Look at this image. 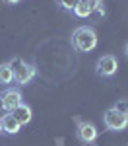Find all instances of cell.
<instances>
[{"mask_svg":"<svg viewBox=\"0 0 128 146\" xmlns=\"http://www.w3.org/2000/svg\"><path fill=\"white\" fill-rule=\"evenodd\" d=\"M97 33H95V29L89 27V25H80V27H76L74 29V33H72V45L76 51H80V53H91L93 49L97 47Z\"/></svg>","mask_w":128,"mask_h":146,"instance_id":"6da1fadb","label":"cell"},{"mask_svg":"<svg viewBox=\"0 0 128 146\" xmlns=\"http://www.w3.org/2000/svg\"><path fill=\"white\" fill-rule=\"evenodd\" d=\"M10 64H12V68H14V82H16L18 86H25V84H29V82L37 76L35 64L23 62L22 58H12Z\"/></svg>","mask_w":128,"mask_h":146,"instance_id":"7a4b0ae2","label":"cell"},{"mask_svg":"<svg viewBox=\"0 0 128 146\" xmlns=\"http://www.w3.org/2000/svg\"><path fill=\"white\" fill-rule=\"evenodd\" d=\"M103 125L107 131H118L120 133L128 127V115L116 111L115 107H111L103 113Z\"/></svg>","mask_w":128,"mask_h":146,"instance_id":"3957f363","label":"cell"},{"mask_svg":"<svg viewBox=\"0 0 128 146\" xmlns=\"http://www.w3.org/2000/svg\"><path fill=\"white\" fill-rule=\"evenodd\" d=\"M99 136V131L93 123H87V121H80L78 127H76V138L80 144H93Z\"/></svg>","mask_w":128,"mask_h":146,"instance_id":"277c9868","label":"cell"},{"mask_svg":"<svg viewBox=\"0 0 128 146\" xmlns=\"http://www.w3.org/2000/svg\"><path fill=\"white\" fill-rule=\"evenodd\" d=\"M116 70H118V60H116L115 55H103L99 60H97V64H95L97 76H103V78L115 76Z\"/></svg>","mask_w":128,"mask_h":146,"instance_id":"5b68a950","label":"cell"},{"mask_svg":"<svg viewBox=\"0 0 128 146\" xmlns=\"http://www.w3.org/2000/svg\"><path fill=\"white\" fill-rule=\"evenodd\" d=\"M2 101H4V109L8 113H12L18 105H22L23 103V98H22V92L18 90V88H8V90H4L2 94Z\"/></svg>","mask_w":128,"mask_h":146,"instance_id":"8992f818","label":"cell"},{"mask_svg":"<svg viewBox=\"0 0 128 146\" xmlns=\"http://www.w3.org/2000/svg\"><path fill=\"white\" fill-rule=\"evenodd\" d=\"M103 0H78V4H76V8H74V16H78V18H89L93 12L97 10V6L101 4Z\"/></svg>","mask_w":128,"mask_h":146,"instance_id":"52a82bcc","label":"cell"},{"mask_svg":"<svg viewBox=\"0 0 128 146\" xmlns=\"http://www.w3.org/2000/svg\"><path fill=\"white\" fill-rule=\"evenodd\" d=\"M0 123H2V131L8 133V135H18L22 131V125L18 123V119L12 115V113H4L0 117Z\"/></svg>","mask_w":128,"mask_h":146,"instance_id":"ba28073f","label":"cell"},{"mask_svg":"<svg viewBox=\"0 0 128 146\" xmlns=\"http://www.w3.org/2000/svg\"><path fill=\"white\" fill-rule=\"evenodd\" d=\"M12 115L18 119V123L22 125H29L31 123V119H33V111H31V107L27 105V103H22V105H18L14 111H12Z\"/></svg>","mask_w":128,"mask_h":146,"instance_id":"9c48e42d","label":"cell"},{"mask_svg":"<svg viewBox=\"0 0 128 146\" xmlns=\"http://www.w3.org/2000/svg\"><path fill=\"white\" fill-rule=\"evenodd\" d=\"M14 82V68L10 62H2L0 64V84L2 86H8Z\"/></svg>","mask_w":128,"mask_h":146,"instance_id":"30bf717a","label":"cell"},{"mask_svg":"<svg viewBox=\"0 0 128 146\" xmlns=\"http://www.w3.org/2000/svg\"><path fill=\"white\" fill-rule=\"evenodd\" d=\"M56 4L62 8V10H68L72 12L74 8H76V4H78V0H56Z\"/></svg>","mask_w":128,"mask_h":146,"instance_id":"8fae6325","label":"cell"},{"mask_svg":"<svg viewBox=\"0 0 128 146\" xmlns=\"http://www.w3.org/2000/svg\"><path fill=\"white\" fill-rule=\"evenodd\" d=\"M113 107H115L116 111H120V113H124V115H128V101H126V100L116 101V103L113 105Z\"/></svg>","mask_w":128,"mask_h":146,"instance_id":"7c38bea8","label":"cell"},{"mask_svg":"<svg viewBox=\"0 0 128 146\" xmlns=\"http://www.w3.org/2000/svg\"><path fill=\"white\" fill-rule=\"evenodd\" d=\"M4 113H8V111L4 109V101H2V96H0V117H2Z\"/></svg>","mask_w":128,"mask_h":146,"instance_id":"4fadbf2b","label":"cell"},{"mask_svg":"<svg viewBox=\"0 0 128 146\" xmlns=\"http://www.w3.org/2000/svg\"><path fill=\"white\" fill-rule=\"evenodd\" d=\"M4 4H8V6H12V4H20L22 0H2Z\"/></svg>","mask_w":128,"mask_h":146,"instance_id":"5bb4252c","label":"cell"},{"mask_svg":"<svg viewBox=\"0 0 128 146\" xmlns=\"http://www.w3.org/2000/svg\"><path fill=\"white\" fill-rule=\"evenodd\" d=\"M124 53H126V56H128V43H126V47H124Z\"/></svg>","mask_w":128,"mask_h":146,"instance_id":"9a60e30c","label":"cell"},{"mask_svg":"<svg viewBox=\"0 0 128 146\" xmlns=\"http://www.w3.org/2000/svg\"><path fill=\"white\" fill-rule=\"evenodd\" d=\"M0 133H2V123H0Z\"/></svg>","mask_w":128,"mask_h":146,"instance_id":"2e32d148","label":"cell"}]
</instances>
